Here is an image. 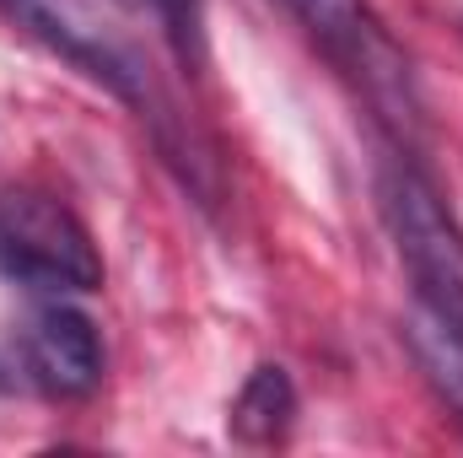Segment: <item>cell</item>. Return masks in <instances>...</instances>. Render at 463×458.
I'll list each match as a JSON object with an SVG mask.
<instances>
[{
  "label": "cell",
  "mask_w": 463,
  "mask_h": 458,
  "mask_svg": "<svg viewBox=\"0 0 463 458\" xmlns=\"http://www.w3.org/2000/svg\"><path fill=\"white\" fill-rule=\"evenodd\" d=\"M377 195H383L388 232L399 243V259L415 281V302L463 324V232L453 211L410 162H388Z\"/></svg>",
  "instance_id": "obj_1"
},
{
  "label": "cell",
  "mask_w": 463,
  "mask_h": 458,
  "mask_svg": "<svg viewBox=\"0 0 463 458\" xmlns=\"http://www.w3.org/2000/svg\"><path fill=\"white\" fill-rule=\"evenodd\" d=\"M0 270L38 291H98L103 259L81 216L43 189H0Z\"/></svg>",
  "instance_id": "obj_2"
},
{
  "label": "cell",
  "mask_w": 463,
  "mask_h": 458,
  "mask_svg": "<svg viewBox=\"0 0 463 458\" xmlns=\"http://www.w3.org/2000/svg\"><path fill=\"white\" fill-rule=\"evenodd\" d=\"M280 5L307 27V38L366 92V103L393 129H415L420 103H415L410 60L388 38V27L366 11V0H280Z\"/></svg>",
  "instance_id": "obj_3"
},
{
  "label": "cell",
  "mask_w": 463,
  "mask_h": 458,
  "mask_svg": "<svg viewBox=\"0 0 463 458\" xmlns=\"http://www.w3.org/2000/svg\"><path fill=\"white\" fill-rule=\"evenodd\" d=\"M0 5H11L43 43H54L71 65H81L92 81H103L124 103H140V109L151 103V81H146L140 60L87 11V0H0Z\"/></svg>",
  "instance_id": "obj_4"
},
{
  "label": "cell",
  "mask_w": 463,
  "mask_h": 458,
  "mask_svg": "<svg viewBox=\"0 0 463 458\" xmlns=\"http://www.w3.org/2000/svg\"><path fill=\"white\" fill-rule=\"evenodd\" d=\"M27 367L33 377L60 394V399H81L103 383V340H98V324L71 308V302H49L33 313L27 324Z\"/></svg>",
  "instance_id": "obj_5"
},
{
  "label": "cell",
  "mask_w": 463,
  "mask_h": 458,
  "mask_svg": "<svg viewBox=\"0 0 463 458\" xmlns=\"http://www.w3.org/2000/svg\"><path fill=\"white\" fill-rule=\"evenodd\" d=\"M291 421H297V388H291L286 367H253L248 383L232 399L227 415L232 437L248 443V448H269L291 432Z\"/></svg>",
  "instance_id": "obj_6"
},
{
  "label": "cell",
  "mask_w": 463,
  "mask_h": 458,
  "mask_svg": "<svg viewBox=\"0 0 463 458\" xmlns=\"http://www.w3.org/2000/svg\"><path fill=\"white\" fill-rule=\"evenodd\" d=\"M404 335H410L415 361L426 367V377H431V383H437V388L463 410V324L458 319H442V313H431V308L415 302Z\"/></svg>",
  "instance_id": "obj_7"
},
{
  "label": "cell",
  "mask_w": 463,
  "mask_h": 458,
  "mask_svg": "<svg viewBox=\"0 0 463 458\" xmlns=\"http://www.w3.org/2000/svg\"><path fill=\"white\" fill-rule=\"evenodd\" d=\"M129 11H151L162 22V33L173 38V49L184 60H200L205 49V22H200V0H118Z\"/></svg>",
  "instance_id": "obj_8"
}]
</instances>
